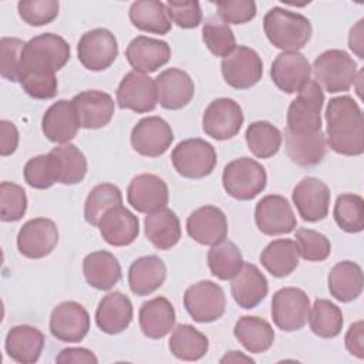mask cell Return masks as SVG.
I'll return each instance as SVG.
<instances>
[{
    "instance_id": "obj_1",
    "label": "cell",
    "mask_w": 364,
    "mask_h": 364,
    "mask_svg": "<svg viewBox=\"0 0 364 364\" xmlns=\"http://www.w3.org/2000/svg\"><path fill=\"white\" fill-rule=\"evenodd\" d=\"M327 144L346 156L364 152V119L360 105L350 95L334 97L326 107Z\"/></svg>"
},
{
    "instance_id": "obj_2",
    "label": "cell",
    "mask_w": 364,
    "mask_h": 364,
    "mask_svg": "<svg viewBox=\"0 0 364 364\" xmlns=\"http://www.w3.org/2000/svg\"><path fill=\"white\" fill-rule=\"evenodd\" d=\"M70 55V46L63 37L53 33L38 34L23 47L21 77L24 74H55L68 63Z\"/></svg>"
},
{
    "instance_id": "obj_3",
    "label": "cell",
    "mask_w": 364,
    "mask_h": 364,
    "mask_svg": "<svg viewBox=\"0 0 364 364\" xmlns=\"http://www.w3.org/2000/svg\"><path fill=\"white\" fill-rule=\"evenodd\" d=\"M263 30L267 40L283 51L301 50L313 33L307 17L282 7H273L264 14Z\"/></svg>"
},
{
    "instance_id": "obj_4",
    "label": "cell",
    "mask_w": 364,
    "mask_h": 364,
    "mask_svg": "<svg viewBox=\"0 0 364 364\" xmlns=\"http://www.w3.org/2000/svg\"><path fill=\"white\" fill-rule=\"evenodd\" d=\"M324 92L316 80H309L297 92L287 109L286 129L291 134H314L321 131V108Z\"/></svg>"
},
{
    "instance_id": "obj_5",
    "label": "cell",
    "mask_w": 364,
    "mask_h": 364,
    "mask_svg": "<svg viewBox=\"0 0 364 364\" xmlns=\"http://www.w3.org/2000/svg\"><path fill=\"white\" fill-rule=\"evenodd\" d=\"M266 169L257 161L242 156L230 161L222 173V185L226 193L237 200H250L266 188Z\"/></svg>"
},
{
    "instance_id": "obj_6",
    "label": "cell",
    "mask_w": 364,
    "mask_h": 364,
    "mask_svg": "<svg viewBox=\"0 0 364 364\" xmlns=\"http://www.w3.org/2000/svg\"><path fill=\"white\" fill-rule=\"evenodd\" d=\"M311 71L316 81L330 94L348 91L355 82L357 63L343 50H327L313 63Z\"/></svg>"
},
{
    "instance_id": "obj_7",
    "label": "cell",
    "mask_w": 364,
    "mask_h": 364,
    "mask_svg": "<svg viewBox=\"0 0 364 364\" xmlns=\"http://www.w3.org/2000/svg\"><path fill=\"white\" fill-rule=\"evenodd\" d=\"M175 171L188 179H202L212 173L218 155L212 144L200 138L181 141L171 154Z\"/></svg>"
},
{
    "instance_id": "obj_8",
    "label": "cell",
    "mask_w": 364,
    "mask_h": 364,
    "mask_svg": "<svg viewBox=\"0 0 364 364\" xmlns=\"http://www.w3.org/2000/svg\"><path fill=\"white\" fill-rule=\"evenodd\" d=\"M183 306L196 323L216 321L226 309L225 291L212 280H200L185 290Z\"/></svg>"
},
{
    "instance_id": "obj_9",
    "label": "cell",
    "mask_w": 364,
    "mask_h": 364,
    "mask_svg": "<svg viewBox=\"0 0 364 364\" xmlns=\"http://www.w3.org/2000/svg\"><path fill=\"white\" fill-rule=\"evenodd\" d=\"M309 296L299 287H283L272 297V318L283 331H297L307 323Z\"/></svg>"
},
{
    "instance_id": "obj_10",
    "label": "cell",
    "mask_w": 364,
    "mask_h": 364,
    "mask_svg": "<svg viewBox=\"0 0 364 364\" xmlns=\"http://www.w3.org/2000/svg\"><path fill=\"white\" fill-rule=\"evenodd\" d=\"M243 121V111L235 100L216 98L203 112L202 129L216 141H226L239 134Z\"/></svg>"
},
{
    "instance_id": "obj_11",
    "label": "cell",
    "mask_w": 364,
    "mask_h": 364,
    "mask_svg": "<svg viewBox=\"0 0 364 364\" xmlns=\"http://www.w3.org/2000/svg\"><path fill=\"white\" fill-rule=\"evenodd\" d=\"M220 70L228 85L236 90H247L260 81L263 63L253 48L236 46V48L222 60Z\"/></svg>"
},
{
    "instance_id": "obj_12",
    "label": "cell",
    "mask_w": 364,
    "mask_h": 364,
    "mask_svg": "<svg viewBox=\"0 0 364 364\" xmlns=\"http://www.w3.org/2000/svg\"><path fill=\"white\" fill-rule=\"evenodd\" d=\"M117 102L119 108L131 109L136 114L154 111L158 104L155 80L138 71L125 74L117 88Z\"/></svg>"
},
{
    "instance_id": "obj_13",
    "label": "cell",
    "mask_w": 364,
    "mask_h": 364,
    "mask_svg": "<svg viewBox=\"0 0 364 364\" xmlns=\"http://www.w3.org/2000/svg\"><path fill=\"white\" fill-rule=\"evenodd\" d=\"M173 142L171 125L161 117H145L131 131V145L142 156L156 158L164 155Z\"/></svg>"
},
{
    "instance_id": "obj_14",
    "label": "cell",
    "mask_w": 364,
    "mask_h": 364,
    "mask_svg": "<svg viewBox=\"0 0 364 364\" xmlns=\"http://www.w3.org/2000/svg\"><path fill=\"white\" fill-rule=\"evenodd\" d=\"M257 229L267 236L287 235L297 226L290 202L282 195H266L255 208Z\"/></svg>"
},
{
    "instance_id": "obj_15",
    "label": "cell",
    "mask_w": 364,
    "mask_h": 364,
    "mask_svg": "<svg viewBox=\"0 0 364 364\" xmlns=\"http://www.w3.org/2000/svg\"><path fill=\"white\" fill-rule=\"evenodd\" d=\"M80 63L90 71L107 70L118 55L115 36L107 28H94L82 34L77 46Z\"/></svg>"
},
{
    "instance_id": "obj_16",
    "label": "cell",
    "mask_w": 364,
    "mask_h": 364,
    "mask_svg": "<svg viewBox=\"0 0 364 364\" xmlns=\"http://www.w3.org/2000/svg\"><path fill=\"white\" fill-rule=\"evenodd\" d=\"M58 243L57 225L47 218L27 220L17 235V249L28 259L48 256Z\"/></svg>"
},
{
    "instance_id": "obj_17",
    "label": "cell",
    "mask_w": 364,
    "mask_h": 364,
    "mask_svg": "<svg viewBox=\"0 0 364 364\" xmlns=\"http://www.w3.org/2000/svg\"><path fill=\"white\" fill-rule=\"evenodd\" d=\"M90 330V314L77 301L57 304L50 316V331L63 343H80Z\"/></svg>"
},
{
    "instance_id": "obj_18",
    "label": "cell",
    "mask_w": 364,
    "mask_h": 364,
    "mask_svg": "<svg viewBox=\"0 0 364 364\" xmlns=\"http://www.w3.org/2000/svg\"><path fill=\"white\" fill-rule=\"evenodd\" d=\"M328 186L314 176L303 178L291 192L293 203L306 222H318L328 215L330 206Z\"/></svg>"
},
{
    "instance_id": "obj_19",
    "label": "cell",
    "mask_w": 364,
    "mask_h": 364,
    "mask_svg": "<svg viewBox=\"0 0 364 364\" xmlns=\"http://www.w3.org/2000/svg\"><path fill=\"white\" fill-rule=\"evenodd\" d=\"M128 203L139 213L164 209L169 200L166 182L154 173H139L132 178L127 189Z\"/></svg>"
},
{
    "instance_id": "obj_20",
    "label": "cell",
    "mask_w": 364,
    "mask_h": 364,
    "mask_svg": "<svg viewBox=\"0 0 364 364\" xmlns=\"http://www.w3.org/2000/svg\"><path fill=\"white\" fill-rule=\"evenodd\" d=\"M80 128L98 129L109 124L114 117L115 102L112 97L104 91L87 90L71 100Z\"/></svg>"
},
{
    "instance_id": "obj_21",
    "label": "cell",
    "mask_w": 364,
    "mask_h": 364,
    "mask_svg": "<svg viewBox=\"0 0 364 364\" xmlns=\"http://www.w3.org/2000/svg\"><path fill=\"white\" fill-rule=\"evenodd\" d=\"M186 232L196 243L212 246L226 239L228 219L222 209L213 205H205L188 216Z\"/></svg>"
},
{
    "instance_id": "obj_22",
    "label": "cell",
    "mask_w": 364,
    "mask_h": 364,
    "mask_svg": "<svg viewBox=\"0 0 364 364\" xmlns=\"http://www.w3.org/2000/svg\"><path fill=\"white\" fill-rule=\"evenodd\" d=\"M310 75V63L299 51H283L272 63L270 77L276 87L286 94L299 92Z\"/></svg>"
},
{
    "instance_id": "obj_23",
    "label": "cell",
    "mask_w": 364,
    "mask_h": 364,
    "mask_svg": "<svg viewBox=\"0 0 364 364\" xmlns=\"http://www.w3.org/2000/svg\"><path fill=\"white\" fill-rule=\"evenodd\" d=\"M158 102L162 108L176 111L186 107L195 95V84L188 73L179 68H168L156 78Z\"/></svg>"
},
{
    "instance_id": "obj_24",
    "label": "cell",
    "mask_w": 364,
    "mask_h": 364,
    "mask_svg": "<svg viewBox=\"0 0 364 364\" xmlns=\"http://www.w3.org/2000/svg\"><path fill=\"white\" fill-rule=\"evenodd\" d=\"M125 57L134 71L148 74L156 71L169 61L171 47L164 40L138 36L128 44Z\"/></svg>"
},
{
    "instance_id": "obj_25",
    "label": "cell",
    "mask_w": 364,
    "mask_h": 364,
    "mask_svg": "<svg viewBox=\"0 0 364 364\" xmlns=\"http://www.w3.org/2000/svg\"><path fill=\"white\" fill-rule=\"evenodd\" d=\"M134 309L131 300L121 291L107 293L95 310V323L98 328L109 336L127 330L132 321Z\"/></svg>"
},
{
    "instance_id": "obj_26",
    "label": "cell",
    "mask_w": 364,
    "mask_h": 364,
    "mask_svg": "<svg viewBox=\"0 0 364 364\" xmlns=\"http://www.w3.org/2000/svg\"><path fill=\"white\" fill-rule=\"evenodd\" d=\"M102 239L115 247L131 245L139 235V220L122 205L108 209L98 222Z\"/></svg>"
},
{
    "instance_id": "obj_27",
    "label": "cell",
    "mask_w": 364,
    "mask_h": 364,
    "mask_svg": "<svg viewBox=\"0 0 364 364\" xmlns=\"http://www.w3.org/2000/svg\"><path fill=\"white\" fill-rule=\"evenodd\" d=\"M269 291V283L264 274L253 263H243L230 283V293L236 304L242 309H255L260 304Z\"/></svg>"
},
{
    "instance_id": "obj_28",
    "label": "cell",
    "mask_w": 364,
    "mask_h": 364,
    "mask_svg": "<svg viewBox=\"0 0 364 364\" xmlns=\"http://www.w3.org/2000/svg\"><path fill=\"white\" fill-rule=\"evenodd\" d=\"M80 128L78 118L71 101L58 100L47 108L41 119V129L46 138L55 144H68Z\"/></svg>"
},
{
    "instance_id": "obj_29",
    "label": "cell",
    "mask_w": 364,
    "mask_h": 364,
    "mask_svg": "<svg viewBox=\"0 0 364 364\" xmlns=\"http://www.w3.org/2000/svg\"><path fill=\"white\" fill-rule=\"evenodd\" d=\"M43 347L44 334L28 324L11 327L4 340L7 355L20 364H33L38 361Z\"/></svg>"
},
{
    "instance_id": "obj_30",
    "label": "cell",
    "mask_w": 364,
    "mask_h": 364,
    "mask_svg": "<svg viewBox=\"0 0 364 364\" xmlns=\"http://www.w3.org/2000/svg\"><path fill=\"white\" fill-rule=\"evenodd\" d=\"M138 318L144 336L159 340L173 330L176 314L171 301L159 296L142 303Z\"/></svg>"
},
{
    "instance_id": "obj_31",
    "label": "cell",
    "mask_w": 364,
    "mask_h": 364,
    "mask_svg": "<svg viewBox=\"0 0 364 364\" xmlns=\"http://www.w3.org/2000/svg\"><path fill=\"white\" fill-rule=\"evenodd\" d=\"M82 273L87 283L97 290H111L122 276L118 259L107 250L88 253L82 260Z\"/></svg>"
},
{
    "instance_id": "obj_32",
    "label": "cell",
    "mask_w": 364,
    "mask_h": 364,
    "mask_svg": "<svg viewBox=\"0 0 364 364\" xmlns=\"http://www.w3.org/2000/svg\"><path fill=\"white\" fill-rule=\"evenodd\" d=\"M166 279V266L155 255L142 256L128 269V284L134 294L148 296L158 290Z\"/></svg>"
},
{
    "instance_id": "obj_33",
    "label": "cell",
    "mask_w": 364,
    "mask_h": 364,
    "mask_svg": "<svg viewBox=\"0 0 364 364\" xmlns=\"http://www.w3.org/2000/svg\"><path fill=\"white\" fill-rule=\"evenodd\" d=\"M327 282L330 294L341 303H350L363 293V270L360 264L351 260H343L334 264L328 273Z\"/></svg>"
},
{
    "instance_id": "obj_34",
    "label": "cell",
    "mask_w": 364,
    "mask_h": 364,
    "mask_svg": "<svg viewBox=\"0 0 364 364\" xmlns=\"http://www.w3.org/2000/svg\"><path fill=\"white\" fill-rule=\"evenodd\" d=\"M284 144L289 158L296 165L304 168L320 164L327 151L326 135L323 131L304 135L284 131Z\"/></svg>"
},
{
    "instance_id": "obj_35",
    "label": "cell",
    "mask_w": 364,
    "mask_h": 364,
    "mask_svg": "<svg viewBox=\"0 0 364 364\" xmlns=\"http://www.w3.org/2000/svg\"><path fill=\"white\" fill-rule=\"evenodd\" d=\"M145 236L159 250L173 247L181 239V223L176 213L168 208L148 213L144 220Z\"/></svg>"
},
{
    "instance_id": "obj_36",
    "label": "cell",
    "mask_w": 364,
    "mask_h": 364,
    "mask_svg": "<svg viewBox=\"0 0 364 364\" xmlns=\"http://www.w3.org/2000/svg\"><path fill=\"white\" fill-rule=\"evenodd\" d=\"M50 156L54 164L55 178L63 185H77L87 175V158L74 144H63L53 148Z\"/></svg>"
},
{
    "instance_id": "obj_37",
    "label": "cell",
    "mask_w": 364,
    "mask_h": 364,
    "mask_svg": "<svg viewBox=\"0 0 364 364\" xmlns=\"http://www.w3.org/2000/svg\"><path fill=\"white\" fill-rule=\"evenodd\" d=\"M233 334L253 354L266 353L274 341V330L270 323L257 316H242L235 324Z\"/></svg>"
},
{
    "instance_id": "obj_38",
    "label": "cell",
    "mask_w": 364,
    "mask_h": 364,
    "mask_svg": "<svg viewBox=\"0 0 364 364\" xmlns=\"http://www.w3.org/2000/svg\"><path fill=\"white\" fill-rule=\"evenodd\" d=\"M129 20L138 30L145 33L164 36L172 28L166 6L158 0L134 1L129 7Z\"/></svg>"
},
{
    "instance_id": "obj_39",
    "label": "cell",
    "mask_w": 364,
    "mask_h": 364,
    "mask_svg": "<svg viewBox=\"0 0 364 364\" xmlns=\"http://www.w3.org/2000/svg\"><path fill=\"white\" fill-rule=\"evenodd\" d=\"M262 266L274 277H286L299 266V252L294 240H272L260 253Z\"/></svg>"
},
{
    "instance_id": "obj_40",
    "label": "cell",
    "mask_w": 364,
    "mask_h": 364,
    "mask_svg": "<svg viewBox=\"0 0 364 364\" xmlns=\"http://www.w3.org/2000/svg\"><path fill=\"white\" fill-rule=\"evenodd\" d=\"M168 347L171 353L183 361H198L206 355L208 337L191 324H179L173 328Z\"/></svg>"
},
{
    "instance_id": "obj_41",
    "label": "cell",
    "mask_w": 364,
    "mask_h": 364,
    "mask_svg": "<svg viewBox=\"0 0 364 364\" xmlns=\"http://www.w3.org/2000/svg\"><path fill=\"white\" fill-rule=\"evenodd\" d=\"M208 266L210 273L219 280H230L243 266L242 252L233 242L225 239L210 246Z\"/></svg>"
},
{
    "instance_id": "obj_42",
    "label": "cell",
    "mask_w": 364,
    "mask_h": 364,
    "mask_svg": "<svg viewBox=\"0 0 364 364\" xmlns=\"http://www.w3.org/2000/svg\"><path fill=\"white\" fill-rule=\"evenodd\" d=\"M307 320L311 331L321 338L337 337L344 323L340 307L327 299H317L313 303Z\"/></svg>"
},
{
    "instance_id": "obj_43",
    "label": "cell",
    "mask_w": 364,
    "mask_h": 364,
    "mask_svg": "<svg viewBox=\"0 0 364 364\" xmlns=\"http://www.w3.org/2000/svg\"><path fill=\"white\" fill-rule=\"evenodd\" d=\"M246 144L250 152L260 159L276 155L282 145V132L267 121L252 122L245 132Z\"/></svg>"
},
{
    "instance_id": "obj_44",
    "label": "cell",
    "mask_w": 364,
    "mask_h": 364,
    "mask_svg": "<svg viewBox=\"0 0 364 364\" xmlns=\"http://www.w3.org/2000/svg\"><path fill=\"white\" fill-rule=\"evenodd\" d=\"M122 205V193L118 186L112 183H100L94 186L84 203V218L87 223L98 226L102 215L115 206Z\"/></svg>"
},
{
    "instance_id": "obj_45",
    "label": "cell",
    "mask_w": 364,
    "mask_h": 364,
    "mask_svg": "<svg viewBox=\"0 0 364 364\" xmlns=\"http://www.w3.org/2000/svg\"><path fill=\"white\" fill-rule=\"evenodd\" d=\"M334 220L347 233H360L364 229V200L355 193H341L336 199Z\"/></svg>"
},
{
    "instance_id": "obj_46",
    "label": "cell",
    "mask_w": 364,
    "mask_h": 364,
    "mask_svg": "<svg viewBox=\"0 0 364 364\" xmlns=\"http://www.w3.org/2000/svg\"><path fill=\"white\" fill-rule=\"evenodd\" d=\"M202 40L208 50L216 57H228L236 48V38L225 21L219 17H209L202 28Z\"/></svg>"
},
{
    "instance_id": "obj_47",
    "label": "cell",
    "mask_w": 364,
    "mask_h": 364,
    "mask_svg": "<svg viewBox=\"0 0 364 364\" xmlns=\"http://www.w3.org/2000/svg\"><path fill=\"white\" fill-rule=\"evenodd\" d=\"M294 239L299 256L307 262H323L331 253L330 240L317 230L300 228L296 230Z\"/></svg>"
},
{
    "instance_id": "obj_48",
    "label": "cell",
    "mask_w": 364,
    "mask_h": 364,
    "mask_svg": "<svg viewBox=\"0 0 364 364\" xmlns=\"http://www.w3.org/2000/svg\"><path fill=\"white\" fill-rule=\"evenodd\" d=\"M27 210L26 191L14 182L0 183V219L3 222H17Z\"/></svg>"
},
{
    "instance_id": "obj_49",
    "label": "cell",
    "mask_w": 364,
    "mask_h": 364,
    "mask_svg": "<svg viewBox=\"0 0 364 364\" xmlns=\"http://www.w3.org/2000/svg\"><path fill=\"white\" fill-rule=\"evenodd\" d=\"M26 43L16 37H3L0 40V74L4 80L20 82L21 77V51Z\"/></svg>"
},
{
    "instance_id": "obj_50",
    "label": "cell",
    "mask_w": 364,
    "mask_h": 364,
    "mask_svg": "<svg viewBox=\"0 0 364 364\" xmlns=\"http://www.w3.org/2000/svg\"><path fill=\"white\" fill-rule=\"evenodd\" d=\"M20 18L33 27H40L51 23L60 10V3L55 0H21L17 4Z\"/></svg>"
},
{
    "instance_id": "obj_51",
    "label": "cell",
    "mask_w": 364,
    "mask_h": 364,
    "mask_svg": "<svg viewBox=\"0 0 364 364\" xmlns=\"http://www.w3.org/2000/svg\"><path fill=\"white\" fill-rule=\"evenodd\" d=\"M23 175L27 185L34 189H48L57 182L54 164L50 154L37 155L28 159L24 165Z\"/></svg>"
},
{
    "instance_id": "obj_52",
    "label": "cell",
    "mask_w": 364,
    "mask_h": 364,
    "mask_svg": "<svg viewBox=\"0 0 364 364\" xmlns=\"http://www.w3.org/2000/svg\"><path fill=\"white\" fill-rule=\"evenodd\" d=\"M165 6L171 21L181 28H195L202 23L200 4L195 0H168Z\"/></svg>"
},
{
    "instance_id": "obj_53",
    "label": "cell",
    "mask_w": 364,
    "mask_h": 364,
    "mask_svg": "<svg viewBox=\"0 0 364 364\" xmlns=\"http://www.w3.org/2000/svg\"><path fill=\"white\" fill-rule=\"evenodd\" d=\"M216 9L220 20L226 24H245L256 16L253 0H223L216 3Z\"/></svg>"
},
{
    "instance_id": "obj_54",
    "label": "cell",
    "mask_w": 364,
    "mask_h": 364,
    "mask_svg": "<svg viewBox=\"0 0 364 364\" xmlns=\"http://www.w3.org/2000/svg\"><path fill=\"white\" fill-rule=\"evenodd\" d=\"M23 90L36 100H50L57 95L55 74H24L20 80Z\"/></svg>"
},
{
    "instance_id": "obj_55",
    "label": "cell",
    "mask_w": 364,
    "mask_h": 364,
    "mask_svg": "<svg viewBox=\"0 0 364 364\" xmlns=\"http://www.w3.org/2000/svg\"><path fill=\"white\" fill-rule=\"evenodd\" d=\"M344 344L347 351L357 357L364 358V324L363 321H357L350 326V328L346 333Z\"/></svg>"
},
{
    "instance_id": "obj_56",
    "label": "cell",
    "mask_w": 364,
    "mask_h": 364,
    "mask_svg": "<svg viewBox=\"0 0 364 364\" xmlns=\"http://www.w3.org/2000/svg\"><path fill=\"white\" fill-rule=\"evenodd\" d=\"M0 155L9 156L16 152L18 146V131L11 121H0Z\"/></svg>"
},
{
    "instance_id": "obj_57",
    "label": "cell",
    "mask_w": 364,
    "mask_h": 364,
    "mask_svg": "<svg viewBox=\"0 0 364 364\" xmlns=\"http://www.w3.org/2000/svg\"><path fill=\"white\" fill-rule=\"evenodd\" d=\"M57 363H64V364H70V363H84V364H97L98 358L95 357V354L87 348H81V347H68L60 351V354L55 357Z\"/></svg>"
},
{
    "instance_id": "obj_58",
    "label": "cell",
    "mask_w": 364,
    "mask_h": 364,
    "mask_svg": "<svg viewBox=\"0 0 364 364\" xmlns=\"http://www.w3.org/2000/svg\"><path fill=\"white\" fill-rule=\"evenodd\" d=\"M348 47L350 50H353V53L358 57V58H364V20H358L357 24L354 27H351L350 34H348Z\"/></svg>"
},
{
    "instance_id": "obj_59",
    "label": "cell",
    "mask_w": 364,
    "mask_h": 364,
    "mask_svg": "<svg viewBox=\"0 0 364 364\" xmlns=\"http://www.w3.org/2000/svg\"><path fill=\"white\" fill-rule=\"evenodd\" d=\"M220 363L222 364H225V363H255V360L245 355L240 351H229L220 358Z\"/></svg>"
}]
</instances>
